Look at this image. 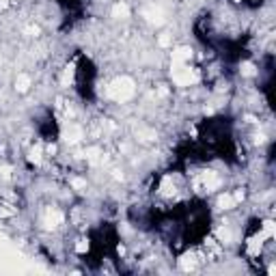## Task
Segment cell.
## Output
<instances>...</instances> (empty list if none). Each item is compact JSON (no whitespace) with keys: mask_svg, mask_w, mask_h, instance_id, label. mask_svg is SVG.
<instances>
[{"mask_svg":"<svg viewBox=\"0 0 276 276\" xmlns=\"http://www.w3.org/2000/svg\"><path fill=\"white\" fill-rule=\"evenodd\" d=\"M136 95V82L127 76H121V78H115L113 82L108 84V97L115 99L119 104H125Z\"/></svg>","mask_w":276,"mask_h":276,"instance_id":"1","label":"cell"},{"mask_svg":"<svg viewBox=\"0 0 276 276\" xmlns=\"http://www.w3.org/2000/svg\"><path fill=\"white\" fill-rule=\"evenodd\" d=\"M171 78H173V84L177 86H192L198 82V69L190 67V63H186V65H173L171 69Z\"/></svg>","mask_w":276,"mask_h":276,"instance_id":"2","label":"cell"},{"mask_svg":"<svg viewBox=\"0 0 276 276\" xmlns=\"http://www.w3.org/2000/svg\"><path fill=\"white\" fill-rule=\"evenodd\" d=\"M195 186L198 188V190H203V192H214V190H218V188L222 186V179H220V175L216 171H203L201 175H198V179L195 181Z\"/></svg>","mask_w":276,"mask_h":276,"instance_id":"3","label":"cell"},{"mask_svg":"<svg viewBox=\"0 0 276 276\" xmlns=\"http://www.w3.org/2000/svg\"><path fill=\"white\" fill-rule=\"evenodd\" d=\"M65 222V214H63L58 207H48L43 211V218H41V225L43 229H48V231H54Z\"/></svg>","mask_w":276,"mask_h":276,"instance_id":"4","label":"cell"},{"mask_svg":"<svg viewBox=\"0 0 276 276\" xmlns=\"http://www.w3.org/2000/svg\"><path fill=\"white\" fill-rule=\"evenodd\" d=\"M160 197H164V198H173L175 195H177V190H179V186H177V181L173 179V175H166L162 181H160Z\"/></svg>","mask_w":276,"mask_h":276,"instance_id":"5","label":"cell"},{"mask_svg":"<svg viewBox=\"0 0 276 276\" xmlns=\"http://www.w3.org/2000/svg\"><path fill=\"white\" fill-rule=\"evenodd\" d=\"M190 58H192V48H188V45H179L171 54L173 65H186V63H190Z\"/></svg>","mask_w":276,"mask_h":276,"instance_id":"6","label":"cell"},{"mask_svg":"<svg viewBox=\"0 0 276 276\" xmlns=\"http://www.w3.org/2000/svg\"><path fill=\"white\" fill-rule=\"evenodd\" d=\"M130 4L127 2H123V0H119V2H115L113 4V9H110V15L115 17V20H127L130 17Z\"/></svg>","mask_w":276,"mask_h":276,"instance_id":"7","label":"cell"},{"mask_svg":"<svg viewBox=\"0 0 276 276\" xmlns=\"http://www.w3.org/2000/svg\"><path fill=\"white\" fill-rule=\"evenodd\" d=\"M216 205H218V209L229 211V209L237 207V201H236V197H233V192H222V195H218V201H216Z\"/></svg>","mask_w":276,"mask_h":276,"instance_id":"8","label":"cell"},{"mask_svg":"<svg viewBox=\"0 0 276 276\" xmlns=\"http://www.w3.org/2000/svg\"><path fill=\"white\" fill-rule=\"evenodd\" d=\"M143 15L147 17V22H151V24H156V26L164 24V13H162L160 7H149V9H145Z\"/></svg>","mask_w":276,"mask_h":276,"instance_id":"9","label":"cell"},{"mask_svg":"<svg viewBox=\"0 0 276 276\" xmlns=\"http://www.w3.org/2000/svg\"><path fill=\"white\" fill-rule=\"evenodd\" d=\"M222 246H229L233 242V231H231V227L229 225H220L218 229H216V236H214Z\"/></svg>","mask_w":276,"mask_h":276,"instance_id":"10","label":"cell"},{"mask_svg":"<svg viewBox=\"0 0 276 276\" xmlns=\"http://www.w3.org/2000/svg\"><path fill=\"white\" fill-rule=\"evenodd\" d=\"M33 86V78L28 74H17L15 76V91L17 93H28Z\"/></svg>","mask_w":276,"mask_h":276,"instance_id":"11","label":"cell"},{"mask_svg":"<svg viewBox=\"0 0 276 276\" xmlns=\"http://www.w3.org/2000/svg\"><path fill=\"white\" fill-rule=\"evenodd\" d=\"M84 138V130H82L80 125H72L69 130L65 132V140L69 145H76V143H80V140Z\"/></svg>","mask_w":276,"mask_h":276,"instance_id":"12","label":"cell"},{"mask_svg":"<svg viewBox=\"0 0 276 276\" xmlns=\"http://www.w3.org/2000/svg\"><path fill=\"white\" fill-rule=\"evenodd\" d=\"M197 266H198V259H197L195 252H190V255H184L179 259V268L184 270V272H192V270H197Z\"/></svg>","mask_w":276,"mask_h":276,"instance_id":"13","label":"cell"},{"mask_svg":"<svg viewBox=\"0 0 276 276\" xmlns=\"http://www.w3.org/2000/svg\"><path fill=\"white\" fill-rule=\"evenodd\" d=\"M136 138L140 140V143H154L156 140V130H151V127H138Z\"/></svg>","mask_w":276,"mask_h":276,"instance_id":"14","label":"cell"},{"mask_svg":"<svg viewBox=\"0 0 276 276\" xmlns=\"http://www.w3.org/2000/svg\"><path fill=\"white\" fill-rule=\"evenodd\" d=\"M15 214H17L15 205H11V203H4V201H0V218H13Z\"/></svg>","mask_w":276,"mask_h":276,"instance_id":"15","label":"cell"},{"mask_svg":"<svg viewBox=\"0 0 276 276\" xmlns=\"http://www.w3.org/2000/svg\"><path fill=\"white\" fill-rule=\"evenodd\" d=\"M259 233L263 236V239H272L274 237V220H263Z\"/></svg>","mask_w":276,"mask_h":276,"instance_id":"16","label":"cell"},{"mask_svg":"<svg viewBox=\"0 0 276 276\" xmlns=\"http://www.w3.org/2000/svg\"><path fill=\"white\" fill-rule=\"evenodd\" d=\"M239 72H242V76H246V78H252V76H257V67L252 65L250 61H246V63H242Z\"/></svg>","mask_w":276,"mask_h":276,"instance_id":"17","label":"cell"},{"mask_svg":"<svg viewBox=\"0 0 276 276\" xmlns=\"http://www.w3.org/2000/svg\"><path fill=\"white\" fill-rule=\"evenodd\" d=\"M158 45H160V48H168V45H173V35L171 33H160L158 35Z\"/></svg>","mask_w":276,"mask_h":276,"instance_id":"18","label":"cell"},{"mask_svg":"<svg viewBox=\"0 0 276 276\" xmlns=\"http://www.w3.org/2000/svg\"><path fill=\"white\" fill-rule=\"evenodd\" d=\"M28 160L35 162V164H41V160H43V151H41V147H35V149H31Z\"/></svg>","mask_w":276,"mask_h":276,"instance_id":"19","label":"cell"},{"mask_svg":"<svg viewBox=\"0 0 276 276\" xmlns=\"http://www.w3.org/2000/svg\"><path fill=\"white\" fill-rule=\"evenodd\" d=\"M86 250H89V239H80V242L76 244V252H78V255H84Z\"/></svg>","mask_w":276,"mask_h":276,"instance_id":"20","label":"cell"},{"mask_svg":"<svg viewBox=\"0 0 276 276\" xmlns=\"http://www.w3.org/2000/svg\"><path fill=\"white\" fill-rule=\"evenodd\" d=\"M72 188H76L78 192H82V190L86 188V181H84V179H80V177H74V179H72Z\"/></svg>","mask_w":276,"mask_h":276,"instance_id":"21","label":"cell"}]
</instances>
